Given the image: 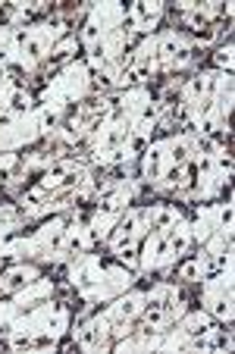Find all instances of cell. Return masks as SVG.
I'll use <instances>...</instances> for the list:
<instances>
[{"label":"cell","mask_w":235,"mask_h":354,"mask_svg":"<svg viewBox=\"0 0 235 354\" xmlns=\"http://www.w3.org/2000/svg\"><path fill=\"white\" fill-rule=\"evenodd\" d=\"M88 19L101 28V32H116L122 26V19H126V10L120 3H94Z\"/></svg>","instance_id":"obj_12"},{"label":"cell","mask_w":235,"mask_h":354,"mask_svg":"<svg viewBox=\"0 0 235 354\" xmlns=\"http://www.w3.org/2000/svg\"><path fill=\"white\" fill-rule=\"evenodd\" d=\"M160 16H163V3H157V0H138V3H132L126 10V19L135 32H151Z\"/></svg>","instance_id":"obj_8"},{"label":"cell","mask_w":235,"mask_h":354,"mask_svg":"<svg viewBox=\"0 0 235 354\" xmlns=\"http://www.w3.org/2000/svg\"><path fill=\"white\" fill-rule=\"evenodd\" d=\"M54 295V279H32L26 288H19L16 292V308H28V304H41V301H47Z\"/></svg>","instance_id":"obj_13"},{"label":"cell","mask_w":235,"mask_h":354,"mask_svg":"<svg viewBox=\"0 0 235 354\" xmlns=\"http://www.w3.org/2000/svg\"><path fill=\"white\" fill-rule=\"evenodd\" d=\"M141 154H144V160H141V173H144V179L160 182L163 169L169 167V160H167V141H154V145H148Z\"/></svg>","instance_id":"obj_10"},{"label":"cell","mask_w":235,"mask_h":354,"mask_svg":"<svg viewBox=\"0 0 235 354\" xmlns=\"http://www.w3.org/2000/svg\"><path fill=\"white\" fill-rule=\"evenodd\" d=\"M235 47L232 44H226V47H220V50H216L214 54V63H216V69H220V73H232V63H235Z\"/></svg>","instance_id":"obj_24"},{"label":"cell","mask_w":235,"mask_h":354,"mask_svg":"<svg viewBox=\"0 0 235 354\" xmlns=\"http://www.w3.org/2000/svg\"><path fill=\"white\" fill-rule=\"evenodd\" d=\"M138 263H141V270H160V267H167V263H173V257H169V251H167V235L163 232L144 235Z\"/></svg>","instance_id":"obj_5"},{"label":"cell","mask_w":235,"mask_h":354,"mask_svg":"<svg viewBox=\"0 0 235 354\" xmlns=\"http://www.w3.org/2000/svg\"><path fill=\"white\" fill-rule=\"evenodd\" d=\"M79 44H82V41H75L73 35H69V38H63L57 47H50V60H54V63H57V60H66L73 50H79Z\"/></svg>","instance_id":"obj_23"},{"label":"cell","mask_w":235,"mask_h":354,"mask_svg":"<svg viewBox=\"0 0 235 354\" xmlns=\"http://www.w3.org/2000/svg\"><path fill=\"white\" fill-rule=\"evenodd\" d=\"M101 276H104L101 257H97V254H88V251L73 263V267H69V282L79 288V295H85L88 288L97 286V282H101Z\"/></svg>","instance_id":"obj_4"},{"label":"cell","mask_w":235,"mask_h":354,"mask_svg":"<svg viewBox=\"0 0 235 354\" xmlns=\"http://www.w3.org/2000/svg\"><path fill=\"white\" fill-rule=\"evenodd\" d=\"M50 163H57V157L50 151H35V154L26 157V169H41V167H50Z\"/></svg>","instance_id":"obj_26"},{"label":"cell","mask_w":235,"mask_h":354,"mask_svg":"<svg viewBox=\"0 0 235 354\" xmlns=\"http://www.w3.org/2000/svg\"><path fill=\"white\" fill-rule=\"evenodd\" d=\"M214 232H216V226H214V207H201V210H198L195 226H191V241H207Z\"/></svg>","instance_id":"obj_19"},{"label":"cell","mask_w":235,"mask_h":354,"mask_svg":"<svg viewBox=\"0 0 235 354\" xmlns=\"http://www.w3.org/2000/svg\"><path fill=\"white\" fill-rule=\"evenodd\" d=\"M204 276H207V263H204L201 257H195V261H185L179 267V279H185V282H201Z\"/></svg>","instance_id":"obj_20"},{"label":"cell","mask_w":235,"mask_h":354,"mask_svg":"<svg viewBox=\"0 0 235 354\" xmlns=\"http://www.w3.org/2000/svg\"><path fill=\"white\" fill-rule=\"evenodd\" d=\"M16 163H19V157H16V154H10V151H3V154H0V182L10 179V173H13Z\"/></svg>","instance_id":"obj_27"},{"label":"cell","mask_w":235,"mask_h":354,"mask_svg":"<svg viewBox=\"0 0 235 354\" xmlns=\"http://www.w3.org/2000/svg\"><path fill=\"white\" fill-rule=\"evenodd\" d=\"M216 38H220V28H214V26H207V28H198V35H195V44H198V47H207V44H214Z\"/></svg>","instance_id":"obj_28"},{"label":"cell","mask_w":235,"mask_h":354,"mask_svg":"<svg viewBox=\"0 0 235 354\" xmlns=\"http://www.w3.org/2000/svg\"><path fill=\"white\" fill-rule=\"evenodd\" d=\"M104 35H107V32H101V28H97L91 19H88V22H85V28H82V47H85L88 54H94V50L101 47Z\"/></svg>","instance_id":"obj_21"},{"label":"cell","mask_w":235,"mask_h":354,"mask_svg":"<svg viewBox=\"0 0 235 354\" xmlns=\"http://www.w3.org/2000/svg\"><path fill=\"white\" fill-rule=\"evenodd\" d=\"M167 251H169V257H182L188 251V245H191V223H185V220H179L176 226H169L167 232Z\"/></svg>","instance_id":"obj_15"},{"label":"cell","mask_w":235,"mask_h":354,"mask_svg":"<svg viewBox=\"0 0 235 354\" xmlns=\"http://www.w3.org/2000/svg\"><path fill=\"white\" fill-rule=\"evenodd\" d=\"M214 326V317L207 314V310H195V314H188L185 320H182V333L188 335V339H198V335L204 333V329H210Z\"/></svg>","instance_id":"obj_18"},{"label":"cell","mask_w":235,"mask_h":354,"mask_svg":"<svg viewBox=\"0 0 235 354\" xmlns=\"http://www.w3.org/2000/svg\"><path fill=\"white\" fill-rule=\"evenodd\" d=\"M141 320H144V326L148 329H163L167 323H173L167 310H160V308H144L141 310Z\"/></svg>","instance_id":"obj_22"},{"label":"cell","mask_w":235,"mask_h":354,"mask_svg":"<svg viewBox=\"0 0 235 354\" xmlns=\"http://www.w3.org/2000/svg\"><path fill=\"white\" fill-rule=\"evenodd\" d=\"M91 229L85 226V223H66V229H63V254H85L88 248H91Z\"/></svg>","instance_id":"obj_11"},{"label":"cell","mask_w":235,"mask_h":354,"mask_svg":"<svg viewBox=\"0 0 235 354\" xmlns=\"http://www.w3.org/2000/svg\"><path fill=\"white\" fill-rule=\"evenodd\" d=\"M32 279H38V270L26 267V263H16V267H10L7 273L0 276V292H19V288H26Z\"/></svg>","instance_id":"obj_16"},{"label":"cell","mask_w":235,"mask_h":354,"mask_svg":"<svg viewBox=\"0 0 235 354\" xmlns=\"http://www.w3.org/2000/svg\"><path fill=\"white\" fill-rule=\"evenodd\" d=\"M88 66H85V60H75V63H69L66 69H63L60 75H57V82L63 85V94H66V100H82L88 94Z\"/></svg>","instance_id":"obj_6"},{"label":"cell","mask_w":235,"mask_h":354,"mask_svg":"<svg viewBox=\"0 0 235 354\" xmlns=\"http://www.w3.org/2000/svg\"><path fill=\"white\" fill-rule=\"evenodd\" d=\"M69 329V308L66 304H50V310H47L44 317V326H41V333L50 335V339H60L63 333Z\"/></svg>","instance_id":"obj_17"},{"label":"cell","mask_w":235,"mask_h":354,"mask_svg":"<svg viewBox=\"0 0 235 354\" xmlns=\"http://www.w3.org/2000/svg\"><path fill=\"white\" fill-rule=\"evenodd\" d=\"M141 214H144L148 229H154V232H167L169 226H176V223L182 220V214L176 207H169V204H154V207L141 210Z\"/></svg>","instance_id":"obj_14"},{"label":"cell","mask_w":235,"mask_h":354,"mask_svg":"<svg viewBox=\"0 0 235 354\" xmlns=\"http://www.w3.org/2000/svg\"><path fill=\"white\" fill-rule=\"evenodd\" d=\"M110 329H113V323L107 320V314L94 317V320H88L82 329H75V345H79L82 351H101L110 342Z\"/></svg>","instance_id":"obj_2"},{"label":"cell","mask_w":235,"mask_h":354,"mask_svg":"<svg viewBox=\"0 0 235 354\" xmlns=\"http://www.w3.org/2000/svg\"><path fill=\"white\" fill-rule=\"evenodd\" d=\"M141 310H144V292H129L122 298H116L104 314H107L110 323H132Z\"/></svg>","instance_id":"obj_9"},{"label":"cell","mask_w":235,"mask_h":354,"mask_svg":"<svg viewBox=\"0 0 235 354\" xmlns=\"http://www.w3.org/2000/svg\"><path fill=\"white\" fill-rule=\"evenodd\" d=\"M144 308L167 310L169 320H176V317L185 314V308L179 304V292H176V286H169V282H160V286H154L148 295H144Z\"/></svg>","instance_id":"obj_7"},{"label":"cell","mask_w":235,"mask_h":354,"mask_svg":"<svg viewBox=\"0 0 235 354\" xmlns=\"http://www.w3.org/2000/svg\"><path fill=\"white\" fill-rule=\"evenodd\" d=\"M16 314H19V308H16L13 301H0V326H10Z\"/></svg>","instance_id":"obj_29"},{"label":"cell","mask_w":235,"mask_h":354,"mask_svg":"<svg viewBox=\"0 0 235 354\" xmlns=\"http://www.w3.org/2000/svg\"><path fill=\"white\" fill-rule=\"evenodd\" d=\"M129 270H122V267H110V270H104V276H101V282L94 288H88L85 295H82V301H110V298H116L120 292H126V286H129Z\"/></svg>","instance_id":"obj_3"},{"label":"cell","mask_w":235,"mask_h":354,"mask_svg":"<svg viewBox=\"0 0 235 354\" xmlns=\"http://www.w3.org/2000/svg\"><path fill=\"white\" fill-rule=\"evenodd\" d=\"M204 310L220 323H232V270L204 282Z\"/></svg>","instance_id":"obj_1"},{"label":"cell","mask_w":235,"mask_h":354,"mask_svg":"<svg viewBox=\"0 0 235 354\" xmlns=\"http://www.w3.org/2000/svg\"><path fill=\"white\" fill-rule=\"evenodd\" d=\"M7 345L13 351H32V333H19V329H10Z\"/></svg>","instance_id":"obj_25"}]
</instances>
